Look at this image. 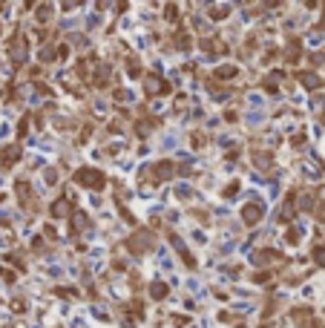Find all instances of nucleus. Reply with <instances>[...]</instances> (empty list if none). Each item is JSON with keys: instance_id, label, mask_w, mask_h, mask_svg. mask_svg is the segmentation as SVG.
<instances>
[{"instance_id": "1", "label": "nucleus", "mask_w": 325, "mask_h": 328, "mask_svg": "<svg viewBox=\"0 0 325 328\" xmlns=\"http://www.w3.org/2000/svg\"><path fill=\"white\" fill-rule=\"evenodd\" d=\"M156 242L158 239H156V234H152L150 228H141V230L136 228V234L124 239V248H127L132 256H144V254H150L152 248H156Z\"/></svg>"}, {"instance_id": "2", "label": "nucleus", "mask_w": 325, "mask_h": 328, "mask_svg": "<svg viewBox=\"0 0 325 328\" xmlns=\"http://www.w3.org/2000/svg\"><path fill=\"white\" fill-rule=\"evenodd\" d=\"M72 182L86 190H104L106 188V176H104V170H98V167H78L72 173Z\"/></svg>"}, {"instance_id": "3", "label": "nucleus", "mask_w": 325, "mask_h": 328, "mask_svg": "<svg viewBox=\"0 0 325 328\" xmlns=\"http://www.w3.org/2000/svg\"><path fill=\"white\" fill-rule=\"evenodd\" d=\"M6 55H9V60H12L14 66H24L26 58H29V40H26L20 32H14V35L6 40Z\"/></svg>"}, {"instance_id": "4", "label": "nucleus", "mask_w": 325, "mask_h": 328, "mask_svg": "<svg viewBox=\"0 0 325 328\" xmlns=\"http://www.w3.org/2000/svg\"><path fill=\"white\" fill-rule=\"evenodd\" d=\"M75 202H78V196H75V193L58 196L55 202H49V216H52V219H58V222H64V219H72V213H75Z\"/></svg>"}, {"instance_id": "5", "label": "nucleus", "mask_w": 325, "mask_h": 328, "mask_svg": "<svg viewBox=\"0 0 325 328\" xmlns=\"http://www.w3.org/2000/svg\"><path fill=\"white\" fill-rule=\"evenodd\" d=\"M141 90H144L147 98H158V95H170L173 92L170 81H164L158 72H147V75H144V84H141Z\"/></svg>"}, {"instance_id": "6", "label": "nucleus", "mask_w": 325, "mask_h": 328, "mask_svg": "<svg viewBox=\"0 0 325 328\" xmlns=\"http://www.w3.org/2000/svg\"><path fill=\"white\" fill-rule=\"evenodd\" d=\"M14 193H18V204H20V208H29V210H38V208H40V204H38V196L35 193H32V184H29V182H24V178H18V182H14Z\"/></svg>"}, {"instance_id": "7", "label": "nucleus", "mask_w": 325, "mask_h": 328, "mask_svg": "<svg viewBox=\"0 0 325 328\" xmlns=\"http://www.w3.org/2000/svg\"><path fill=\"white\" fill-rule=\"evenodd\" d=\"M20 158H24L20 144H3V147H0V170H12Z\"/></svg>"}, {"instance_id": "8", "label": "nucleus", "mask_w": 325, "mask_h": 328, "mask_svg": "<svg viewBox=\"0 0 325 328\" xmlns=\"http://www.w3.org/2000/svg\"><path fill=\"white\" fill-rule=\"evenodd\" d=\"M262 219H265V204H262V202H248L242 208V222L248 224V228H256Z\"/></svg>"}, {"instance_id": "9", "label": "nucleus", "mask_w": 325, "mask_h": 328, "mask_svg": "<svg viewBox=\"0 0 325 328\" xmlns=\"http://www.w3.org/2000/svg\"><path fill=\"white\" fill-rule=\"evenodd\" d=\"M198 46L204 49L210 58H216V55H228V44L219 40V35H204L202 40H198Z\"/></svg>"}, {"instance_id": "10", "label": "nucleus", "mask_w": 325, "mask_h": 328, "mask_svg": "<svg viewBox=\"0 0 325 328\" xmlns=\"http://www.w3.org/2000/svg\"><path fill=\"white\" fill-rule=\"evenodd\" d=\"M279 259H282V254H279L276 248H259V250H254V265L262 270H268V265L279 262Z\"/></svg>"}, {"instance_id": "11", "label": "nucleus", "mask_w": 325, "mask_h": 328, "mask_svg": "<svg viewBox=\"0 0 325 328\" xmlns=\"http://www.w3.org/2000/svg\"><path fill=\"white\" fill-rule=\"evenodd\" d=\"M173 46L178 49V52H190V49H193V32H190L184 24H178V29H176Z\"/></svg>"}, {"instance_id": "12", "label": "nucleus", "mask_w": 325, "mask_h": 328, "mask_svg": "<svg viewBox=\"0 0 325 328\" xmlns=\"http://www.w3.org/2000/svg\"><path fill=\"white\" fill-rule=\"evenodd\" d=\"M290 320L300 328H311L314 326V308L311 305H296V308L290 311Z\"/></svg>"}, {"instance_id": "13", "label": "nucleus", "mask_w": 325, "mask_h": 328, "mask_svg": "<svg viewBox=\"0 0 325 328\" xmlns=\"http://www.w3.org/2000/svg\"><path fill=\"white\" fill-rule=\"evenodd\" d=\"M156 127H162V118H156V116H144L136 121V136H150Z\"/></svg>"}, {"instance_id": "14", "label": "nucleus", "mask_w": 325, "mask_h": 328, "mask_svg": "<svg viewBox=\"0 0 325 328\" xmlns=\"http://www.w3.org/2000/svg\"><path fill=\"white\" fill-rule=\"evenodd\" d=\"M70 230H72V236L90 230V216H86L84 210H75V213H72V219H70Z\"/></svg>"}, {"instance_id": "15", "label": "nucleus", "mask_w": 325, "mask_h": 328, "mask_svg": "<svg viewBox=\"0 0 325 328\" xmlns=\"http://www.w3.org/2000/svg\"><path fill=\"white\" fill-rule=\"evenodd\" d=\"M254 167L262 170V173H268V170L274 167V152L270 150H256L254 152Z\"/></svg>"}, {"instance_id": "16", "label": "nucleus", "mask_w": 325, "mask_h": 328, "mask_svg": "<svg viewBox=\"0 0 325 328\" xmlns=\"http://www.w3.org/2000/svg\"><path fill=\"white\" fill-rule=\"evenodd\" d=\"M300 52H302V40L300 38H290L288 46H285V60H288V64H296V60H300Z\"/></svg>"}, {"instance_id": "17", "label": "nucleus", "mask_w": 325, "mask_h": 328, "mask_svg": "<svg viewBox=\"0 0 325 328\" xmlns=\"http://www.w3.org/2000/svg\"><path fill=\"white\" fill-rule=\"evenodd\" d=\"M239 75V70L233 66V64H224V66H216V72H213V81H233Z\"/></svg>"}, {"instance_id": "18", "label": "nucleus", "mask_w": 325, "mask_h": 328, "mask_svg": "<svg viewBox=\"0 0 325 328\" xmlns=\"http://www.w3.org/2000/svg\"><path fill=\"white\" fill-rule=\"evenodd\" d=\"M230 12H233V6H228V3H224V6H208V18L210 20H224Z\"/></svg>"}, {"instance_id": "19", "label": "nucleus", "mask_w": 325, "mask_h": 328, "mask_svg": "<svg viewBox=\"0 0 325 328\" xmlns=\"http://www.w3.org/2000/svg\"><path fill=\"white\" fill-rule=\"evenodd\" d=\"M150 296L152 300H167L170 296V288H167V282H162V280H156L150 285Z\"/></svg>"}, {"instance_id": "20", "label": "nucleus", "mask_w": 325, "mask_h": 328, "mask_svg": "<svg viewBox=\"0 0 325 328\" xmlns=\"http://www.w3.org/2000/svg\"><path fill=\"white\" fill-rule=\"evenodd\" d=\"M300 84L305 86V90H320V84L322 81H320L314 72H300Z\"/></svg>"}, {"instance_id": "21", "label": "nucleus", "mask_w": 325, "mask_h": 328, "mask_svg": "<svg viewBox=\"0 0 325 328\" xmlns=\"http://www.w3.org/2000/svg\"><path fill=\"white\" fill-rule=\"evenodd\" d=\"M35 12H38V20H40V24H46L49 18H52V12H55V6H49V3H38Z\"/></svg>"}, {"instance_id": "22", "label": "nucleus", "mask_w": 325, "mask_h": 328, "mask_svg": "<svg viewBox=\"0 0 325 328\" xmlns=\"http://www.w3.org/2000/svg\"><path fill=\"white\" fill-rule=\"evenodd\" d=\"M311 254H314V262H316L320 268H325V242H316Z\"/></svg>"}, {"instance_id": "23", "label": "nucleus", "mask_w": 325, "mask_h": 328, "mask_svg": "<svg viewBox=\"0 0 325 328\" xmlns=\"http://www.w3.org/2000/svg\"><path fill=\"white\" fill-rule=\"evenodd\" d=\"M164 18H167V20H173V24H182L178 6H176V3H167V6H164Z\"/></svg>"}, {"instance_id": "24", "label": "nucleus", "mask_w": 325, "mask_h": 328, "mask_svg": "<svg viewBox=\"0 0 325 328\" xmlns=\"http://www.w3.org/2000/svg\"><path fill=\"white\" fill-rule=\"evenodd\" d=\"M127 72H130V78H141V64L136 55H130L127 58Z\"/></svg>"}, {"instance_id": "25", "label": "nucleus", "mask_w": 325, "mask_h": 328, "mask_svg": "<svg viewBox=\"0 0 325 328\" xmlns=\"http://www.w3.org/2000/svg\"><path fill=\"white\" fill-rule=\"evenodd\" d=\"M52 124H55L60 132H75V127H78V124H75V121H70V118H55Z\"/></svg>"}, {"instance_id": "26", "label": "nucleus", "mask_w": 325, "mask_h": 328, "mask_svg": "<svg viewBox=\"0 0 325 328\" xmlns=\"http://www.w3.org/2000/svg\"><path fill=\"white\" fill-rule=\"evenodd\" d=\"M204 141H208V136H204V132H198V130H193V132H190V144H193V150H202V147H204Z\"/></svg>"}, {"instance_id": "27", "label": "nucleus", "mask_w": 325, "mask_h": 328, "mask_svg": "<svg viewBox=\"0 0 325 328\" xmlns=\"http://www.w3.org/2000/svg\"><path fill=\"white\" fill-rule=\"evenodd\" d=\"M9 308H12L14 314H26V311H29V302H26L24 296H14V300H12V305H9Z\"/></svg>"}, {"instance_id": "28", "label": "nucleus", "mask_w": 325, "mask_h": 328, "mask_svg": "<svg viewBox=\"0 0 325 328\" xmlns=\"http://www.w3.org/2000/svg\"><path fill=\"white\" fill-rule=\"evenodd\" d=\"M55 296H60V300H78V288H55Z\"/></svg>"}, {"instance_id": "29", "label": "nucleus", "mask_w": 325, "mask_h": 328, "mask_svg": "<svg viewBox=\"0 0 325 328\" xmlns=\"http://www.w3.org/2000/svg\"><path fill=\"white\" fill-rule=\"evenodd\" d=\"M26 136H29V112L18 121V138H26Z\"/></svg>"}, {"instance_id": "30", "label": "nucleus", "mask_w": 325, "mask_h": 328, "mask_svg": "<svg viewBox=\"0 0 325 328\" xmlns=\"http://www.w3.org/2000/svg\"><path fill=\"white\" fill-rule=\"evenodd\" d=\"M44 182L46 184H58V167H46L44 170Z\"/></svg>"}, {"instance_id": "31", "label": "nucleus", "mask_w": 325, "mask_h": 328, "mask_svg": "<svg viewBox=\"0 0 325 328\" xmlns=\"http://www.w3.org/2000/svg\"><path fill=\"white\" fill-rule=\"evenodd\" d=\"M173 326H178V328L190 326V314H173Z\"/></svg>"}, {"instance_id": "32", "label": "nucleus", "mask_w": 325, "mask_h": 328, "mask_svg": "<svg viewBox=\"0 0 325 328\" xmlns=\"http://www.w3.org/2000/svg\"><path fill=\"white\" fill-rule=\"evenodd\" d=\"M236 193H239V182H230L228 188L222 190V196H224V199H230V196H236Z\"/></svg>"}, {"instance_id": "33", "label": "nucleus", "mask_w": 325, "mask_h": 328, "mask_svg": "<svg viewBox=\"0 0 325 328\" xmlns=\"http://www.w3.org/2000/svg\"><path fill=\"white\" fill-rule=\"evenodd\" d=\"M55 58H58V60H66V58H70V46H66V44H60V46L55 49Z\"/></svg>"}, {"instance_id": "34", "label": "nucleus", "mask_w": 325, "mask_h": 328, "mask_svg": "<svg viewBox=\"0 0 325 328\" xmlns=\"http://www.w3.org/2000/svg\"><path fill=\"white\" fill-rule=\"evenodd\" d=\"M270 276H274L270 270H256V274H254V282H268Z\"/></svg>"}, {"instance_id": "35", "label": "nucleus", "mask_w": 325, "mask_h": 328, "mask_svg": "<svg viewBox=\"0 0 325 328\" xmlns=\"http://www.w3.org/2000/svg\"><path fill=\"white\" fill-rule=\"evenodd\" d=\"M32 250H35V254H44V250H46V245H44V239H40V236L32 239Z\"/></svg>"}, {"instance_id": "36", "label": "nucleus", "mask_w": 325, "mask_h": 328, "mask_svg": "<svg viewBox=\"0 0 325 328\" xmlns=\"http://www.w3.org/2000/svg\"><path fill=\"white\" fill-rule=\"evenodd\" d=\"M35 90H38L40 95H52V86H46L44 81H38V84H35Z\"/></svg>"}, {"instance_id": "37", "label": "nucleus", "mask_w": 325, "mask_h": 328, "mask_svg": "<svg viewBox=\"0 0 325 328\" xmlns=\"http://www.w3.org/2000/svg\"><path fill=\"white\" fill-rule=\"evenodd\" d=\"M112 98H116V104L118 101H127V90H112Z\"/></svg>"}, {"instance_id": "38", "label": "nucleus", "mask_w": 325, "mask_h": 328, "mask_svg": "<svg viewBox=\"0 0 325 328\" xmlns=\"http://www.w3.org/2000/svg\"><path fill=\"white\" fill-rule=\"evenodd\" d=\"M44 234H46L52 242H58V234H55V228H52V224H46V228H44Z\"/></svg>"}, {"instance_id": "39", "label": "nucleus", "mask_w": 325, "mask_h": 328, "mask_svg": "<svg viewBox=\"0 0 325 328\" xmlns=\"http://www.w3.org/2000/svg\"><path fill=\"white\" fill-rule=\"evenodd\" d=\"M285 239H288V245H294V242L300 239V234H296V230H288V236H285Z\"/></svg>"}, {"instance_id": "40", "label": "nucleus", "mask_w": 325, "mask_h": 328, "mask_svg": "<svg viewBox=\"0 0 325 328\" xmlns=\"http://www.w3.org/2000/svg\"><path fill=\"white\" fill-rule=\"evenodd\" d=\"M224 118H228V121H236V118H239V112H236V110H228V112H224Z\"/></svg>"}]
</instances>
